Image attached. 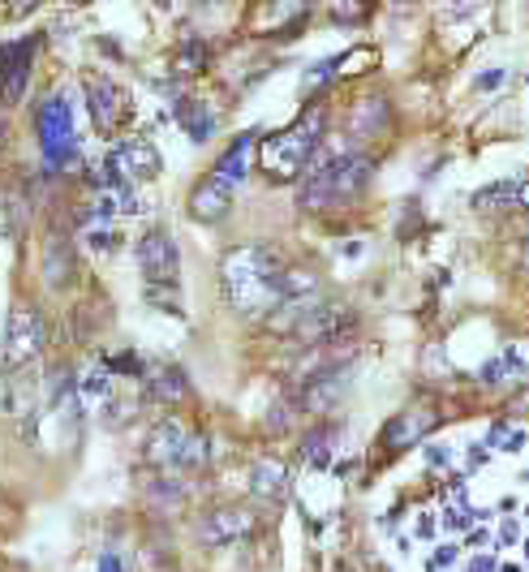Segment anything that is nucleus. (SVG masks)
I'll use <instances>...</instances> for the list:
<instances>
[{
  "label": "nucleus",
  "instance_id": "nucleus-6",
  "mask_svg": "<svg viewBox=\"0 0 529 572\" xmlns=\"http://www.w3.org/2000/svg\"><path fill=\"white\" fill-rule=\"evenodd\" d=\"M39 271H44L48 289H69L78 280V259H74V241L65 228H48L44 250H39Z\"/></svg>",
  "mask_w": 529,
  "mask_h": 572
},
{
  "label": "nucleus",
  "instance_id": "nucleus-8",
  "mask_svg": "<svg viewBox=\"0 0 529 572\" xmlns=\"http://www.w3.org/2000/svg\"><path fill=\"white\" fill-rule=\"evenodd\" d=\"M82 87H87V108H91V121H95L104 134H112V130H117V121L125 117V91H121L112 78H104V74L82 78Z\"/></svg>",
  "mask_w": 529,
  "mask_h": 572
},
{
  "label": "nucleus",
  "instance_id": "nucleus-27",
  "mask_svg": "<svg viewBox=\"0 0 529 572\" xmlns=\"http://www.w3.org/2000/svg\"><path fill=\"white\" fill-rule=\"evenodd\" d=\"M499 82H504V69H491V74H482V78H478V87H482V91H491V87H499Z\"/></svg>",
  "mask_w": 529,
  "mask_h": 572
},
{
  "label": "nucleus",
  "instance_id": "nucleus-24",
  "mask_svg": "<svg viewBox=\"0 0 529 572\" xmlns=\"http://www.w3.org/2000/svg\"><path fill=\"white\" fill-rule=\"evenodd\" d=\"M491 448H499V452H521V443H525V435L521 431H512V426H495L491 431Z\"/></svg>",
  "mask_w": 529,
  "mask_h": 572
},
{
  "label": "nucleus",
  "instance_id": "nucleus-16",
  "mask_svg": "<svg viewBox=\"0 0 529 572\" xmlns=\"http://www.w3.org/2000/svg\"><path fill=\"white\" fill-rule=\"evenodd\" d=\"M383 121H388V104H383V99H357L353 112H349V130L362 134V138L379 134Z\"/></svg>",
  "mask_w": 529,
  "mask_h": 572
},
{
  "label": "nucleus",
  "instance_id": "nucleus-22",
  "mask_svg": "<svg viewBox=\"0 0 529 572\" xmlns=\"http://www.w3.org/2000/svg\"><path fill=\"white\" fill-rule=\"evenodd\" d=\"M181 121H185V130H194L198 142L211 134V117H207V112L198 108V104H185V108H181Z\"/></svg>",
  "mask_w": 529,
  "mask_h": 572
},
{
  "label": "nucleus",
  "instance_id": "nucleus-11",
  "mask_svg": "<svg viewBox=\"0 0 529 572\" xmlns=\"http://www.w3.org/2000/svg\"><path fill=\"white\" fill-rule=\"evenodd\" d=\"M435 422H439L435 409H405V413H396V422L383 431V443H388V448H409V443H418Z\"/></svg>",
  "mask_w": 529,
  "mask_h": 572
},
{
  "label": "nucleus",
  "instance_id": "nucleus-2",
  "mask_svg": "<svg viewBox=\"0 0 529 572\" xmlns=\"http://www.w3.org/2000/svg\"><path fill=\"white\" fill-rule=\"evenodd\" d=\"M375 164L366 155H332L327 164H314L310 173L302 177V190H297V203L306 211H332L336 203H349L353 194L366 190Z\"/></svg>",
  "mask_w": 529,
  "mask_h": 572
},
{
  "label": "nucleus",
  "instance_id": "nucleus-12",
  "mask_svg": "<svg viewBox=\"0 0 529 572\" xmlns=\"http://www.w3.org/2000/svg\"><path fill=\"white\" fill-rule=\"evenodd\" d=\"M345 370H319L314 379H306V388H302V396H297V405L302 409H310V413H323L332 400L345 392Z\"/></svg>",
  "mask_w": 529,
  "mask_h": 572
},
{
  "label": "nucleus",
  "instance_id": "nucleus-29",
  "mask_svg": "<svg viewBox=\"0 0 529 572\" xmlns=\"http://www.w3.org/2000/svg\"><path fill=\"white\" fill-rule=\"evenodd\" d=\"M517 207H529V181H521V194H517Z\"/></svg>",
  "mask_w": 529,
  "mask_h": 572
},
{
  "label": "nucleus",
  "instance_id": "nucleus-17",
  "mask_svg": "<svg viewBox=\"0 0 529 572\" xmlns=\"http://www.w3.org/2000/svg\"><path fill=\"white\" fill-rule=\"evenodd\" d=\"M250 486H254V495L259 499H284V465L280 461H259L254 465V474H250Z\"/></svg>",
  "mask_w": 529,
  "mask_h": 572
},
{
  "label": "nucleus",
  "instance_id": "nucleus-14",
  "mask_svg": "<svg viewBox=\"0 0 529 572\" xmlns=\"http://www.w3.org/2000/svg\"><path fill=\"white\" fill-rule=\"evenodd\" d=\"M181 443H185V426H181L177 418H164V422L147 435V461H155V465H177Z\"/></svg>",
  "mask_w": 529,
  "mask_h": 572
},
{
  "label": "nucleus",
  "instance_id": "nucleus-30",
  "mask_svg": "<svg viewBox=\"0 0 529 572\" xmlns=\"http://www.w3.org/2000/svg\"><path fill=\"white\" fill-rule=\"evenodd\" d=\"M5 138H9V130H5V117H0V147H5Z\"/></svg>",
  "mask_w": 529,
  "mask_h": 572
},
{
  "label": "nucleus",
  "instance_id": "nucleus-20",
  "mask_svg": "<svg viewBox=\"0 0 529 572\" xmlns=\"http://www.w3.org/2000/svg\"><path fill=\"white\" fill-rule=\"evenodd\" d=\"M142 568L147 572H177V555L173 547L160 538V547H155V538H147V547H142Z\"/></svg>",
  "mask_w": 529,
  "mask_h": 572
},
{
  "label": "nucleus",
  "instance_id": "nucleus-23",
  "mask_svg": "<svg viewBox=\"0 0 529 572\" xmlns=\"http://www.w3.org/2000/svg\"><path fill=\"white\" fill-rule=\"evenodd\" d=\"M203 65H207V48L198 44V39H194V48H190V44L181 48V56H177V69H181V74H198Z\"/></svg>",
  "mask_w": 529,
  "mask_h": 572
},
{
  "label": "nucleus",
  "instance_id": "nucleus-7",
  "mask_svg": "<svg viewBox=\"0 0 529 572\" xmlns=\"http://www.w3.org/2000/svg\"><path fill=\"white\" fill-rule=\"evenodd\" d=\"M254 529V517L246 508H216V512H207L203 521H198V542L211 551H220V547H233V542H241Z\"/></svg>",
  "mask_w": 529,
  "mask_h": 572
},
{
  "label": "nucleus",
  "instance_id": "nucleus-5",
  "mask_svg": "<svg viewBox=\"0 0 529 572\" xmlns=\"http://www.w3.org/2000/svg\"><path fill=\"white\" fill-rule=\"evenodd\" d=\"M138 267H142V276H147L151 284H168V289L177 284L181 259H177V246H173V237H168V228H147V233H142Z\"/></svg>",
  "mask_w": 529,
  "mask_h": 572
},
{
  "label": "nucleus",
  "instance_id": "nucleus-18",
  "mask_svg": "<svg viewBox=\"0 0 529 572\" xmlns=\"http://www.w3.org/2000/svg\"><path fill=\"white\" fill-rule=\"evenodd\" d=\"M142 491H147V499L155 504V512H177V508L185 504V486L173 482V478H155V482L142 486Z\"/></svg>",
  "mask_w": 529,
  "mask_h": 572
},
{
  "label": "nucleus",
  "instance_id": "nucleus-3",
  "mask_svg": "<svg viewBox=\"0 0 529 572\" xmlns=\"http://www.w3.org/2000/svg\"><path fill=\"white\" fill-rule=\"evenodd\" d=\"M323 108H310L302 121L280 130L276 138L263 142V173L276 177V181H289V177H306L310 173V160L319 155V142H323Z\"/></svg>",
  "mask_w": 529,
  "mask_h": 572
},
{
  "label": "nucleus",
  "instance_id": "nucleus-9",
  "mask_svg": "<svg viewBox=\"0 0 529 572\" xmlns=\"http://www.w3.org/2000/svg\"><path fill=\"white\" fill-rule=\"evenodd\" d=\"M112 168H117V181H147L160 177V151L151 142H121L112 151Z\"/></svg>",
  "mask_w": 529,
  "mask_h": 572
},
{
  "label": "nucleus",
  "instance_id": "nucleus-4",
  "mask_svg": "<svg viewBox=\"0 0 529 572\" xmlns=\"http://www.w3.org/2000/svg\"><path fill=\"white\" fill-rule=\"evenodd\" d=\"M44 349V319L35 306H13L5 323V370H26Z\"/></svg>",
  "mask_w": 529,
  "mask_h": 572
},
{
  "label": "nucleus",
  "instance_id": "nucleus-25",
  "mask_svg": "<svg viewBox=\"0 0 529 572\" xmlns=\"http://www.w3.org/2000/svg\"><path fill=\"white\" fill-rule=\"evenodd\" d=\"M297 405L293 400H280V405H271V418H267V431H284V426H289L297 413H293Z\"/></svg>",
  "mask_w": 529,
  "mask_h": 572
},
{
  "label": "nucleus",
  "instance_id": "nucleus-10",
  "mask_svg": "<svg viewBox=\"0 0 529 572\" xmlns=\"http://www.w3.org/2000/svg\"><path fill=\"white\" fill-rule=\"evenodd\" d=\"M228 211H233V190H228L224 181H203V185H194V194H190V216L194 220H203V224H216L224 220Z\"/></svg>",
  "mask_w": 529,
  "mask_h": 572
},
{
  "label": "nucleus",
  "instance_id": "nucleus-28",
  "mask_svg": "<svg viewBox=\"0 0 529 572\" xmlns=\"http://www.w3.org/2000/svg\"><path fill=\"white\" fill-rule=\"evenodd\" d=\"M435 534V517H422L418 521V538H431Z\"/></svg>",
  "mask_w": 529,
  "mask_h": 572
},
{
  "label": "nucleus",
  "instance_id": "nucleus-26",
  "mask_svg": "<svg viewBox=\"0 0 529 572\" xmlns=\"http://www.w3.org/2000/svg\"><path fill=\"white\" fill-rule=\"evenodd\" d=\"M456 560H461V551H456L452 542H443V547H435V555H431V572H443V568H452Z\"/></svg>",
  "mask_w": 529,
  "mask_h": 572
},
{
  "label": "nucleus",
  "instance_id": "nucleus-21",
  "mask_svg": "<svg viewBox=\"0 0 529 572\" xmlns=\"http://www.w3.org/2000/svg\"><path fill=\"white\" fill-rule=\"evenodd\" d=\"M177 465H181V469H203V465H207V443L198 439V435H185Z\"/></svg>",
  "mask_w": 529,
  "mask_h": 572
},
{
  "label": "nucleus",
  "instance_id": "nucleus-13",
  "mask_svg": "<svg viewBox=\"0 0 529 572\" xmlns=\"http://www.w3.org/2000/svg\"><path fill=\"white\" fill-rule=\"evenodd\" d=\"M147 396L155 405H181L190 396V379H185L181 366H155L147 375Z\"/></svg>",
  "mask_w": 529,
  "mask_h": 572
},
{
  "label": "nucleus",
  "instance_id": "nucleus-15",
  "mask_svg": "<svg viewBox=\"0 0 529 572\" xmlns=\"http://www.w3.org/2000/svg\"><path fill=\"white\" fill-rule=\"evenodd\" d=\"M250 147H254V134H241L233 147H228L220 160H216V181H224L228 190H233V185L246 177V164H250Z\"/></svg>",
  "mask_w": 529,
  "mask_h": 572
},
{
  "label": "nucleus",
  "instance_id": "nucleus-31",
  "mask_svg": "<svg viewBox=\"0 0 529 572\" xmlns=\"http://www.w3.org/2000/svg\"><path fill=\"white\" fill-rule=\"evenodd\" d=\"M525 555H529V542H525Z\"/></svg>",
  "mask_w": 529,
  "mask_h": 572
},
{
  "label": "nucleus",
  "instance_id": "nucleus-1",
  "mask_svg": "<svg viewBox=\"0 0 529 572\" xmlns=\"http://www.w3.org/2000/svg\"><path fill=\"white\" fill-rule=\"evenodd\" d=\"M220 280H224V293L228 302L241 306V310H267L271 302H280V280H284V267H280V254L254 241V246H237L224 254V267H220Z\"/></svg>",
  "mask_w": 529,
  "mask_h": 572
},
{
  "label": "nucleus",
  "instance_id": "nucleus-19",
  "mask_svg": "<svg viewBox=\"0 0 529 572\" xmlns=\"http://www.w3.org/2000/svg\"><path fill=\"white\" fill-rule=\"evenodd\" d=\"M517 194H521V181H495V185H486V190L474 194V207H478V211L517 207Z\"/></svg>",
  "mask_w": 529,
  "mask_h": 572
}]
</instances>
